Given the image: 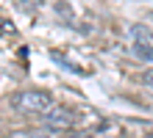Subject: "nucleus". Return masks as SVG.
I'll use <instances>...</instances> for the list:
<instances>
[{
  "label": "nucleus",
  "instance_id": "f257e3e1",
  "mask_svg": "<svg viewBox=\"0 0 153 138\" xmlns=\"http://www.w3.org/2000/svg\"><path fill=\"white\" fill-rule=\"evenodd\" d=\"M11 105L17 110H22V113H39V116H45L56 102H53V94H50V91L25 88V91H20V94L11 97Z\"/></svg>",
  "mask_w": 153,
  "mask_h": 138
},
{
  "label": "nucleus",
  "instance_id": "39448f33",
  "mask_svg": "<svg viewBox=\"0 0 153 138\" xmlns=\"http://www.w3.org/2000/svg\"><path fill=\"white\" fill-rule=\"evenodd\" d=\"M145 83L153 88V69H148V72H145Z\"/></svg>",
  "mask_w": 153,
  "mask_h": 138
},
{
  "label": "nucleus",
  "instance_id": "20e7f679",
  "mask_svg": "<svg viewBox=\"0 0 153 138\" xmlns=\"http://www.w3.org/2000/svg\"><path fill=\"white\" fill-rule=\"evenodd\" d=\"M11 138H59V135L50 130H20V133H11Z\"/></svg>",
  "mask_w": 153,
  "mask_h": 138
},
{
  "label": "nucleus",
  "instance_id": "f03ea898",
  "mask_svg": "<svg viewBox=\"0 0 153 138\" xmlns=\"http://www.w3.org/2000/svg\"><path fill=\"white\" fill-rule=\"evenodd\" d=\"M131 44L134 50H137V55H142V58H153V28L148 25H131Z\"/></svg>",
  "mask_w": 153,
  "mask_h": 138
},
{
  "label": "nucleus",
  "instance_id": "7ed1b4c3",
  "mask_svg": "<svg viewBox=\"0 0 153 138\" xmlns=\"http://www.w3.org/2000/svg\"><path fill=\"white\" fill-rule=\"evenodd\" d=\"M45 122H48L50 130H73L75 122H78V116L70 108H64V105H59V108L53 105L48 113H45Z\"/></svg>",
  "mask_w": 153,
  "mask_h": 138
}]
</instances>
